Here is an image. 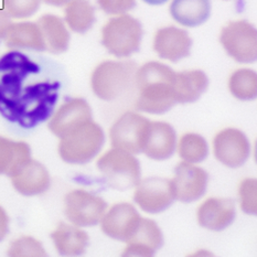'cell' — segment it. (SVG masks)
<instances>
[{
    "label": "cell",
    "instance_id": "6da1fadb",
    "mask_svg": "<svg viewBox=\"0 0 257 257\" xmlns=\"http://www.w3.org/2000/svg\"><path fill=\"white\" fill-rule=\"evenodd\" d=\"M176 72L168 65L148 62L137 69L135 85L138 89L136 107L145 113L161 115L177 104Z\"/></svg>",
    "mask_w": 257,
    "mask_h": 257
},
{
    "label": "cell",
    "instance_id": "7a4b0ae2",
    "mask_svg": "<svg viewBox=\"0 0 257 257\" xmlns=\"http://www.w3.org/2000/svg\"><path fill=\"white\" fill-rule=\"evenodd\" d=\"M59 82L43 81L27 85L20 96L0 114L21 127L33 128L51 118L59 99Z\"/></svg>",
    "mask_w": 257,
    "mask_h": 257
},
{
    "label": "cell",
    "instance_id": "3957f363",
    "mask_svg": "<svg viewBox=\"0 0 257 257\" xmlns=\"http://www.w3.org/2000/svg\"><path fill=\"white\" fill-rule=\"evenodd\" d=\"M104 142L102 127L91 119L60 138L59 155L68 164L84 165L96 157Z\"/></svg>",
    "mask_w": 257,
    "mask_h": 257
},
{
    "label": "cell",
    "instance_id": "277c9868",
    "mask_svg": "<svg viewBox=\"0 0 257 257\" xmlns=\"http://www.w3.org/2000/svg\"><path fill=\"white\" fill-rule=\"evenodd\" d=\"M38 73H40V66L17 50L0 58V111L20 96L28 77Z\"/></svg>",
    "mask_w": 257,
    "mask_h": 257
},
{
    "label": "cell",
    "instance_id": "5b68a950",
    "mask_svg": "<svg viewBox=\"0 0 257 257\" xmlns=\"http://www.w3.org/2000/svg\"><path fill=\"white\" fill-rule=\"evenodd\" d=\"M137 66L133 61H105L93 71L91 86L103 100L117 99L135 85Z\"/></svg>",
    "mask_w": 257,
    "mask_h": 257
},
{
    "label": "cell",
    "instance_id": "8992f818",
    "mask_svg": "<svg viewBox=\"0 0 257 257\" xmlns=\"http://www.w3.org/2000/svg\"><path fill=\"white\" fill-rule=\"evenodd\" d=\"M143 27L130 15L114 17L102 30V43L116 58H128L138 52L143 39Z\"/></svg>",
    "mask_w": 257,
    "mask_h": 257
},
{
    "label": "cell",
    "instance_id": "52a82bcc",
    "mask_svg": "<svg viewBox=\"0 0 257 257\" xmlns=\"http://www.w3.org/2000/svg\"><path fill=\"white\" fill-rule=\"evenodd\" d=\"M97 169L108 187L125 191L135 188L141 181L142 170L133 154L111 149L97 160Z\"/></svg>",
    "mask_w": 257,
    "mask_h": 257
},
{
    "label": "cell",
    "instance_id": "ba28073f",
    "mask_svg": "<svg viewBox=\"0 0 257 257\" xmlns=\"http://www.w3.org/2000/svg\"><path fill=\"white\" fill-rule=\"evenodd\" d=\"M220 42L238 63H254L257 59V30L247 21L230 22L222 29Z\"/></svg>",
    "mask_w": 257,
    "mask_h": 257
},
{
    "label": "cell",
    "instance_id": "9c48e42d",
    "mask_svg": "<svg viewBox=\"0 0 257 257\" xmlns=\"http://www.w3.org/2000/svg\"><path fill=\"white\" fill-rule=\"evenodd\" d=\"M107 203L98 195L85 190H73L64 198V214L72 224L94 226L102 221Z\"/></svg>",
    "mask_w": 257,
    "mask_h": 257
},
{
    "label": "cell",
    "instance_id": "30bf717a",
    "mask_svg": "<svg viewBox=\"0 0 257 257\" xmlns=\"http://www.w3.org/2000/svg\"><path fill=\"white\" fill-rule=\"evenodd\" d=\"M149 122L147 118L134 111L122 114L109 130L111 146L133 155L141 154Z\"/></svg>",
    "mask_w": 257,
    "mask_h": 257
},
{
    "label": "cell",
    "instance_id": "8fae6325",
    "mask_svg": "<svg viewBox=\"0 0 257 257\" xmlns=\"http://www.w3.org/2000/svg\"><path fill=\"white\" fill-rule=\"evenodd\" d=\"M134 201L143 211L158 214L166 211L175 201L171 180L161 177H150L136 186Z\"/></svg>",
    "mask_w": 257,
    "mask_h": 257
},
{
    "label": "cell",
    "instance_id": "7c38bea8",
    "mask_svg": "<svg viewBox=\"0 0 257 257\" xmlns=\"http://www.w3.org/2000/svg\"><path fill=\"white\" fill-rule=\"evenodd\" d=\"M208 173L200 167L187 161L177 165L175 178L171 180L175 200L191 203L202 198L208 187Z\"/></svg>",
    "mask_w": 257,
    "mask_h": 257
},
{
    "label": "cell",
    "instance_id": "4fadbf2b",
    "mask_svg": "<svg viewBox=\"0 0 257 257\" xmlns=\"http://www.w3.org/2000/svg\"><path fill=\"white\" fill-rule=\"evenodd\" d=\"M215 158L228 168H238L249 157L250 146L247 137L235 128H226L214 137Z\"/></svg>",
    "mask_w": 257,
    "mask_h": 257
},
{
    "label": "cell",
    "instance_id": "5bb4252c",
    "mask_svg": "<svg viewBox=\"0 0 257 257\" xmlns=\"http://www.w3.org/2000/svg\"><path fill=\"white\" fill-rule=\"evenodd\" d=\"M91 119L92 109L84 98H69L51 116L49 130L61 138Z\"/></svg>",
    "mask_w": 257,
    "mask_h": 257
},
{
    "label": "cell",
    "instance_id": "9a60e30c",
    "mask_svg": "<svg viewBox=\"0 0 257 257\" xmlns=\"http://www.w3.org/2000/svg\"><path fill=\"white\" fill-rule=\"evenodd\" d=\"M142 216L135 206L130 203H118L105 212L102 219V231L116 241L127 242L135 232Z\"/></svg>",
    "mask_w": 257,
    "mask_h": 257
},
{
    "label": "cell",
    "instance_id": "2e32d148",
    "mask_svg": "<svg viewBox=\"0 0 257 257\" xmlns=\"http://www.w3.org/2000/svg\"><path fill=\"white\" fill-rule=\"evenodd\" d=\"M192 47V39L189 33L177 27L161 28L154 40V49L159 58L177 63L189 57Z\"/></svg>",
    "mask_w": 257,
    "mask_h": 257
},
{
    "label": "cell",
    "instance_id": "e0dca14e",
    "mask_svg": "<svg viewBox=\"0 0 257 257\" xmlns=\"http://www.w3.org/2000/svg\"><path fill=\"white\" fill-rule=\"evenodd\" d=\"M176 145L177 134L170 124L150 121L142 153L153 160H167L175 153Z\"/></svg>",
    "mask_w": 257,
    "mask_h": 257
},
{
    "label": "cell",
    "instance_id": "ac0fdd59",
    "mask_svg": "<svg viewBox=\"0 0 257 257\" xmlns=\"http://www.w3.org/2000/svg\"><path fill=\"white\" fill-rule=\"evenodd\" d=\"M14 188L26 197L42 194L51 184L49 171L42 164L29 159L10 177Z\"/></svg>",
    "mask_w": 257,
    "mask_h": 257
},
{
    "label": "cell",
    "instance_id": "d6986e66",
    "mask_svg": "<svg viewBox=\"0 0 257 257\" xmlns=\"http://www.w3.org/2000/svg\"><path fill=\"white\" fill-rule=\"evenodd\" d=\"M122 256H153L163 247L164 236L157 223L150 219H141Z\"/></svg>",
    "mask_w": 257,
    "mask_h": 257
},
{
    "label": "cell",
    "instance_id": "ffe728a7",
    "mask_svg": "<svg viewBox=\"0 0 257 257\" xmlns=\"http://www.w3.org/2000/svg\"><path fill=\"white\" fill-rule=\"evenodd\" d=\"M235 215V203L233 200L210 198L200 205L198 223L206 230L220 232L232 224Z\"/></svg>",
    "mask_w": 257,
    "mask_h": 257
},
{
    "label": "cell",
    "instance_id": "44dd1931",
    "mask_svg": "<svg viewBox=\"0 0 257 257\" xmlns=\"http://www.w3.org/2000/svg\"><path fill=\"white\" fill-rule=\"evenodd\" d=\"M10 49H26L33 51H47L40 27L37 22L24 21L11 24L4 38Z\"/></svg>",
    "mask_w": 257,
    "mask_h": 257
},
{
    "label": "cell",
    "instance_id": "7402d4cb",
    "mask_svg": "<svg viewBox=\"0 0 257 257\" xmlns=\"http://www.w3.org/2000/svg\"><path fill=\"white\" fill-rule=\"evenodd\" d=\"M51 238L58 253L62 256H80L85 253L89 237L80 226L60 223L52 232Z\"/></svg>",
    "mask_w": 257,
    "mask_h": 257
},
{
    "label": "cell",
    "instance_id": "603a6c76",
    "mask_svg": "<svg viewBox=\"0 0 257 257\" xmlns=\"http://www.w3.org/2000/svg\"><path fill=\"white\" fill-rule=\"evenodd\" d=\"M37 24L40 27L48 51L53 54H61L69 49L71 36L62 18L47 14L43 15Z\"/></svg>",
    "mask_w": 257,
    "mask_h": 257
},
{
    "label": "cell",
    "instance_id": "cb8c5ba5",
    "mask_svg": "<svg viewBox=\"0 0 257 257\" xmlns=\"http://www.w3.org/2000/svg\"><path fill=\"white\" fill-rule=\"evenodd\" d=\"M210 0H172L170 15L181 26L195 28L209 19Z\"/></svg>",
    "mask_w": 257,
    "mask_h": 257
},
{
    "label": "cell",
    "instance_id": "d4e9b609",
    "mask_svg": "<svg viewBox=\"0 0 257 257\" xmlns=\"http://www.w3.org/2000/svg\"><path fill=\"white\" fill-rule=\"evenodd\" d=\"M209 86V79L200 70L176 73L175 94L177 103L188 104L198 100Z\"/></svg>",
    "mask_w": 257,
    "mask_h": 257
},
{
    "label": "cell",
    "instance_id": "484cf974",
    "mask_svg": "<svg viewBox=\"0 0 257 257\" xmlns=\"http://www.w3.org/2000/svg\"><path fill=\"white\" fill-rule=\"evenodd\" d=\"M29 159L31 149L27 143L0 136V175L11 177Z\"/></svg>",
    "mask_w": 257,
    "mask_h": 257
},
{
    "label": "cell",
    "instance_id": "4316f807",
    "mask_svg": "<svg viewBox=\"0 0 257 257\" xmlns=\"http://www.w3.org/2000/svg\"><path fill=\"white\" fill-rule=\"evenodd\" d=\"M64 22L72 31L83 35L94 25L95 9L88 0H73L65 6Z\"/></svg>",
    "mask_w": 257,
    "mask_h": 257
},
{
    "label": "cell",
    "instance_id": "83f0119b",
    "mask_svg": "<svg viewBox=\"0 0 257 257\" xmlns=\"http://www.w3.org/2000/svg\"><path fill=\"white\" fill-rule=\"evenodd\" d=\"M228 88L234 97L241 100H250L257 96V74L249 69L234 72L228 81Z\"/></svg>",
    "mask_w": 257,
    "mask_h": 257
},
{
    "label": "cell",
    "instance_id": "f1b7e54d",
    "mask_svg": "<svg viewBox=\"0 0 257 257\" xmlns=\"http://www.w3.org/2000/svg\"><path fill=\"white\" fill-rule=\"evenodd\" d=\"M178 154L187 163L198 164L208 157L209 147L202 136L189 133L180 138L178 144Z\"/></svg>",
    "mask_w": 257,
    "mask_h": 257
},
{
    "label": "cell",
    "instance_id": "f546056e",
    "mask_svg": "<svg viewBox=\"0 0 257 257\" xmlns=\"http://www.w3.org/2000/svg\"><path fill=\"white\" fill-rule=\"evenodd\" d=\"M42 0H3V8L11 19H27L40 8Z\"/></svg>",
    "mask_w": 257,
    "mask_h": 257
},
{
    "label": "cell",
    "instance_id": "4dcf8cb0",
    "mask_svg": "<svg viewBox=\"0 0 257 257\" xmlns=\"http://www.w3.org/2000/svg\"><path fill=\"white\" fill-rule=\"evenodd\" d=\"M238 199L244 213H257V180L255 178L244 179L238 187Z\"/></svg>",
    "mask_w": 257,
    "mask_h": 257
},
{
    "label": "cell",
    "instance_id": "1f68e13d",
    "mask_svg": "<svg viewBox=\"0 0 257 257\" xmlns=\"http://www.w3.org/2000/svg\"><path fill=\"white\" fill-rule=\"evenodd\" d=\"M8 255L17 256H47L43 245L31 236H21L10 244Z\"/></svg>",
    "mask_w": 257,
    "mask_h": 257
},
{
    "label": "cell",
    "instance_id": "d6a6232c",
    "mask_svg": "<svg viewBox=\"0 0 257 257\" xmlns=\"http://www.w3.org/2000/svg\"><path fill=\"white\" fill-rule=\"evenodd\" d=\"M98 7L107 15H126L135 8L136 0H97Z\"/></svg>",
    "mask_w": 257,
    "mask_h": 257
},
{
    "label": "cell",
    "instance_id": "836d02e7",
    "mask_svg": "<svg viewBox=\"0 0 257 257\" xmlns=\"http://www.w3.org/2000/svg\"><path fill=\"white\" fill-rule=\"evenodd\" d=\"M9 216L7 214V212L0 206V242L4 241V238L7 236V234L9 232Z\"/></svg>",
    "mask_w": 257,
    "mask_h": 257
},
{
    "label": "cell",
    "instance_id": "e575fe53",
    "mask_svg": "<svg viewBox=\"0 0 257 257\" xmlns=\"http://www.w3.org/2000/svg\"><path fill=\"white\" fill-rule=\"evenodd\" d=\"M11 24H13V22H11V18L9 15L6 13L5 9L2 7L0 8V40H4L6 33H7Z\"/></svg>",
    "mask_w": 257,
    "mask_h": 257
},
{
    "label": "cell",
    "instance_id": "d590c367",
    "mask_svg": "<svg viewBox=\"0 0 257 257\" xmlns=\"http://www.w3.org/2000/svg\"><path fill=\"white\" fill-rule=\"evenodd\" d=\"M42 2L49 6H53V7H62V6H66L69 3L73 2V0H42Z\"/></svg>",
    "mask_w": 257,
    "mask_h": 257
},
{
    "label": "cell",
    "instance_id": "8d00e7d4",
    "mask_svg": "<svg viewBox=\"0 0 257 257\" xmlns=\"http://www.w3.org/2000/svg\"><path fill=\"white\" fill-rule=\"evenodd\" d=\"M144 2L148 5H152V6H159V5H163V4L167 3L168 0H144Z\"/></svg>",
    "mask_w": 257,
    "mask_h": 257
}]
</instances>
